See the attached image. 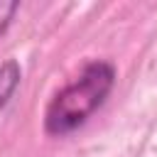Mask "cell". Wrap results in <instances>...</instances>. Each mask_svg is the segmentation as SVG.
Wrapping results in <instances>:
<instances>
[{"label":"cell","mask_w":157,"mask_h":157,"mask_svg":"<svg viewBox=\"0 0 157 157\" xmlns=\"http://www.w3.org/2000/svg\"><path fill=\"white\" fill-rule=\"evenodd\" d=\"M115 83V66L108 61H88L81 74L59 88L44 110V130L49 135H69L81 128L108 98Z\"/></svg>","instance_id":"1"},{"label":"cell","mask_w":157,"mask_h":157,"mask_svg":"<svg viewBox=\"0 0 157 157\" xmlns=\"http://www.w3.org/2000/svg\"><path fill=\"white\" fill-rule=\"evenodd\" d=\"M20 78H22V69L15 59H7V61L0 64V110L7 105V101L17 91Z\"/></svg>","instance_id":"2"},{"label":"cell","mask_w":157,"mask_h":157,"mask_svg":"<svg viewBox=\"0 0 157 157\" xmlns=\"http://www.w3.org/2000/svg\"><path fill=\"white\" fill-rule=\"evenodd\" d=\"M17 10H20V2L17 0H0V37L10 27V22H12V17H15Z\"/></svg>","instance_id":"3"}]
</instances>
